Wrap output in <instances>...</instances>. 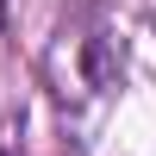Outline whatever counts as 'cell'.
Segmentation results:
<instances>
[{
  "instance_id": "1",
  "label": "cell",
  "mask_w": 156,
  "mask_h": 156,
  "mask_svg": "<svg viewBox=\"0 0 156 156\" xmlns=\"http://www.w3.org/2000/svg\"><path fill=\"white\" fill-rule=\"evenodd\" d=\"M0 156H6V150H0Z\"/></svg>"
}]
</instances>
